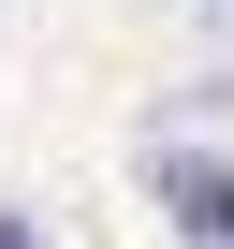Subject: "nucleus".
Listing matches in <instances>:
<instances>
[{"mask_svg":"<svg viewBox=\"0 0 234 249\" xmlns=\"http://www.w3.org/2000/svg\"><path fill=\"white\" fill-rule=\"evenodd\" d=\"M147 176H161V205H176L205 249H234V161H190V147H161Z\"/></svg>","mask_w":234,"mask_h":249,"instance_id":"f257e3e1","label":"nucleus"},{"mask_svg":"<svg viewBox=\"0 0 234 249\" xmlns=\"http://www.w3.org/2000/svg\"><path fill=\"white\" fill-rule=\"evenodd\" d=\"M0 249H30V234H15V220H0Z\"/></svg>","mask_w":234,"mask_h":249,"instance_id":"f03ea898","label":"nucleus"}]
</instances>
